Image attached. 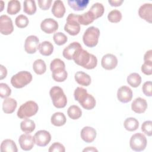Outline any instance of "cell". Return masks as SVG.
I'll list each match as a JSON object with an SVG mask.
<instances>
[{"mask_svg":"<svg viewBox=\"0 0 152 152\" xmlns=\"http://www.w3.org/2000/svg\"><path fill=\"white\" fill-rule=\"evenodd\" d=\"M75 63L87 69H94L97 64V59L82 48L78 50L73 58Z\"/></svg>","mask_w":152,"mask_h":152,"instance_id":"6da1fadb","label":"cell"},{"mask_svg":"<svg viewBox=\"0 0 152 152\" xmlns=\"http://www.w3.org/2000/svg\"><path fill=\"white\" fill-rule=\"evenodd\" d=\"M74 96L75 100L79 102L81 106L86 110L93 109L96 106L94 97L88 94L86 89L78 87L74 91Z\"/></svg>","mask_w":152,"mask_h":152,"instance_id":"7a4b0ae2","label":"cell"},{"mask_svg":"<svg viewBox=\"0 0 152 152\" xmlns=\"http://www.w3.org/2000/svg\"><path fill=\"white\" fill-rule=\"evenodd\" d=\"M49 94L55 107L61 109L65 107L67 103V98L62 88L59 86L52 87L49 91Z\"/></svg>","mask_w":152,"mask_h":152,"instance_id":"3957f363","label":"cell"},{"mask_svg":"<svg viewBox=\"0 0 152 152\" xmlns=\"http://www.w3.org/2000/svg\"><path fill=\"white\" fill-rule=\"evenodd\" d=\"M38 110V104L34 101L28 100L20 106L17 115L20 119H26L35 115Z\"/></svg>","mask_w":152,"mask_h":152,"instance_id":"277c9868","label":"cell"},{"mask_svg":"<svg viewBox=\"0 0 152 152\" xmlns=\"http://www.w3.org/2000/svg\"><path fill=\"white\" fill-rule=\"evenodd\" d=\"M31 74L26 71H20L14 75L11 78L12 86L16 88H21L28 84L32 81Z\"/></svg>","mask_w":152,"mask_h":152,"instance_id":"5b68a950","label":"cell"},{"mask_svg":"<svg viewBox=\"0 0 152 152\" xmlns=\"http://www.w3.org/2000/svg\"><path fill=\"white\" fill-rule=\"evenodd\" d=\"M99 36V29L97 27L91 26L85 31L83 36V40L86 46L93 48L97 45Z\"/></svg>","mask_w":152,"mask_h":152,"instance_id":"8992f818","label":"cell"},{"mask_svg":"<svg viewBox=\"0 0 152 152\" xmlns=\"http://www.w3.org/2000/svg\"><path fill=\"white\" fill-rule=\"evenodd\" d=\"M78 15L71 13L66 18V23L64 26V30L71 36L77 35L80 31V25L78 23Z\"/></svg>","mask_w":152,"mask_h":152,"instance_id":"52a82bcc","label":"cell"},{"mask_svg":"<svg viewBox=\"0 0 152 152\" xmlns=\"http://www.w3.org/2000/svg\"><path fill=\"white\" fill-rule=\"evenodd\" d=\"M147 144L145 136L140 132L135 133L132 135L129 140V145L131 148L135 151H143Z\"/></svg>","mask_w":152,"mask_h":152,"instance_id":"ba28073f","label":"cell"},{"mask_svg":"<svg viewBox=\"0 0 152 152\" xmlns=\"http://www.w3.org/2000/svg\"><path fill=\"white\" fill-rule=\"evenodd\" d=\"M14 31L11 18L7 15L0 17V32L3 35H9Z\"/></svg>","mask_w":152,"mask_h":152,"instance_id":"9c48e42d","label":"cell"},{"mask_svg":"<svg viewBox=\"0 0 152 152\" xmlns=\"http://www.w3.org/2000/svg\"><path fill=\"white\" fill-rule=\"evenodd\" d=\"M35 144L39 147L46 146L51 140V135L46 130L37 131L34 135Z\"/></svg>","mask_w":152,"mask_h":152,"instance_id":"30bf717a","label":"cell"},{"mask_svg":"<svg viewBox=\"0 0 152 152\" xmlns=\"http://www.w3.org/2000/svg\"><path fill=\"white\" fill-rule=\"evenodd\" d=\"M20 147L24 151H29L33 148L35 144L34 137L29 134H23L21 135L18 139Z\"/></svg>","mask_w":152,"mask_h":152,"instance_id":"8fae6325","label":"cell"},{"mask_svg":"<svg viewBox=\"0 0 152 152\" xmlns=\"http://www.w3.org/2000/svg\"><path fill=\"white\" fill-rule=\"evenodd\" d=\"M39 45V39L36 36L31 35L28 36L25 40L24 49L29 54L34 53L38 49Z\"/></svg>","mask_w":152,"mask_h":152,"instance_id":"7c38bea8","label":"cell"},{"mask_svg":"<svg viewBox=\"0 0 152 152\" xmlns=\"http://www.w3.org/2000/svg\"><path fill=\"white\" fill-rule=\"evenodd\" d=\"M118 62V59L115 55L111 53H107L102 57L101 65L104 69L106 70H112L116 67Z\"/></svg>","mask_w":152,"mask_h":152,"instance_id":"4fadbf2b","label":"cell"},{"mask_svg":"<svg viewBox=\"0 0 152 152\" xmlns=\"http://www.w3.org/2000/svg\"><path fill=\"white\" fill-rule=\"evenodd\" d=\"M58 22L53 18H46L40 23L41 30L47 34H52L58 28Z\"/></svg>","mask_w":152,"mask_h":152,"instance_id":"5bb4252c","label":"cell"},{"mask_svg":"<svg viewBox=\"0 0 152 152\" xmlns=\"http://www.w3.org/2000/svg\"><path fill=\"white\" fill-rule=\"evenodd\" d=\"M117 98L122 103H126L129 102L132 98V90L126 86L121 87L117 91Z\"/></svg>","mask_w":152,"mask_h":152,"instance_id":"9a60e30c","label":"cell"},{"mask_svg":"<svg viewBox=\"0 0 152 152\" xmlns=\"http://www.w3.org/2000/svg\"><path fill=\"white\" fill-rule=\"evenodd\" d=\"M81 48V45L78 42H74L70 43L63 50L62 55L65 59L68 60L73 59V58L76 52Z\"/></svg>","mask_w":152,"mask_h":152,"instance_id":"2e32d148","label":"cell"},{"mask_svg":"<svg viewBox=\"0 0 152 152\" xmlns=\"http://www.w3.org/2000/svg\"><path fill=\"white\" fill-rule=\"evenodd\" d=\"M139 16L149 23H152V4L145 3L142 5L138 10Z\"/></svg>","mask_w":152,"mask_h":152,"instance_id":"e0dca14e","label":"cell"},{"mask_svg":"<svg viewBox=\"0 0 152 152\" xmlns=\"http://www.w3.org/2000/svg\"><path fill=\"white\" fill-rule=\"evenodd\" d=\"M97 132L94 128L90 126H84L81 131V138L86 142L90 143L94 141Z\"/></svg>","mask_w":152,"mask_h":152,"instance_id":"ac0fdd59","label":"cell"},{"mask_svg":"<svg viewBox=\"0 0 152 152\" xmlns=\"http://www.w3.org/2000/svg\"><path fill=\"white\" fill-rule=\"evenodd\" d=\"M147 108V101L141 97L134 99L131 104V109L137 113H144Z\"/></svg>","mask_w":152,"mask_h":152,"instance_id":"d6986e66","label":"cell"},{"mask_svg":"<svg viewBox=\"0 0 152 152\" xmlns=\"http://www.w3.org/2000/svg\"><path fill=\"white\" fill-rule=\"evenodd\" d=\"M53 15L58 18H62L65 13V7L62 1L57 0L53 2L52 8Z\"/></svg>","mask_w":152,"mask_h":152,"instance_id":"ffe728a7","label":"cell"},{"mask_svg":"<svg viewBox=\"0 0 152 152\" xmlns=\"http://www.w3.org/2000/svg\"><path fill=\"white\" fill-rule=\"evenodd\" d=\"M17 106V101L13 98H5L2 103V110L5 113L10 114L13 113L15 111Z\"/></svg>","mask_w":152,"mask_h":152,"instance_id":"44dd1931","label":"cell"},{"mask_svg":"<svg viewBox=\"0 0 152 152\" xmlns=\"http://www.w3.org/2000/svg\"><path fill=\"white\" fill-rule=\"evenodd\" d=\"M74 78L78 84L83 86H88L91 82L90 76L83 71L77 72L75 74Z\"/></svg>","mask_w":152,"mask_h":152,"instance_id":"7402d4cb","label":"cell"},{"mask_svg":"<svg viewBox=\"0 0 152 152\" xmlns=\"http://www.w3.org/2000/svg\"><path fill=\"white\" fill-rule=\"evenodd\" d=\"M52 72V78L56 82H63L68 77V73L65 70V68H58L53 71Z\"/></svg>","mask_w":152,"mask_h":152,"instance_id":"603a6c76","label":"cell"},{"mask_svg":"<svg viewBox=\"0 0 152 152\" xmlns=\"http://www.w3.org/2000/svg\"><path fill=\"white\" fill-rule=\"evenodd\" d=\"M1 152H17L18 149L14 141L10 139H5L2 141L0 147Z\"/></svg>","mask_w":152,"mask_h":152,"instance_id":"cb8c5ba5","label":"cell"},{"mask_svg":"<svg viewBox=\"0 0 152 152\" xmlns=\"http://www.w3.org/2000/svg\"><path fill=\"white\" fill-rule=\"evenodd\" d=\"M89 3L88 0H68L69 6L75 11H83L87 8Z\"/></svg>","mask_w":152,"mask_h":152,"instance_id":"d4e9b609","label":"cell"},{"mask_svg":"<svg viewBox=\"0 0 152 152\" xmlns=\"http://www.w3.org/2000/svg\"><path fill=\"white\" fill-rule=\"evenodd\" d=\"M50 121L52 125L56 126H61L65 124L66 119L65 115L62 112L54 113L50 118Z\"/></svg>","mask_w":152,"mask_h":152,"instance_id":"484cf974","label":"cell"},{"mask_svg":"<svg viewBox=\"0 0 152 152\" xmlns=\"http://www.w3.org/2000/svg\"><path fill=\"white\" fill-rule=\"evenodd\" d=\"M38 49L41 55L49 56L53 52V46L49 41H44L39 44Z\"/></svg>","mask_w":152,"mask_h":152,"instance_id":"4316f807","label":"cell"},{"mask_svg":"<svg viewBox=\"0 0 152 152\" xmlns=\"http://www.w3.org/2000/svg\"><path fill=\"white\" fill-rule=\"evenodd\" d=\"M88 11L90 12V13L94 17V19L96 20L103 15L104 12V8L102 4L96 2L91 7Z\"/></svg>","mask_w":152,"mask_h":152,"instance_id":"83f0119b","label":"cell"},{"mask_svg":"<svg viewBox=\"0 0 152 152\" xmlns=\"http://www.w3.org/2000/svg\"><path fill=\"white\" fill-rule=\"evenodd\" d=\"M35 128L36 125L34 122L33 120L27 118L25 119L20 124V128L21 131L27 134H30L33 132Z\"/></svg>","mask_w":152,"mask_h":152,"instance_id":"f1b7e54d","label":"cell"},{"mask_svg":"<svg viewBox=\"0 0 152 152\" xmlns=\"http://www.w3.org/2000/svg\"><path fill=\"white\" fill-rule=\"evenodd\" d=\"M124 125L126 130L128 131H134L137 130L139 127V122L138 120L134 118H126L124 122Z\"/></svg>","mask_w":152,"mask_h":152,"instance_id":"f546056e","label":"cell"},{"mask_svg":"<svg viewBox=\"0 0 152 152\" xmlns=\"http://www.w3.org/2000/svg\"><path fill=\"white\" fill-rule=\"evenodd\" d=\"M21 10V4L19 1L12 0L8 2L7 13L10 15H15L17 14Z\"/></svg>","mask_w":152,"mask_h":152,"instance_id":"4dcf8cb0","label":"cell"},{"mask_svg":"<svg viewBox=\"0 0 152 152\" xmlns=\"http://www.w3.org/2000/svg\"><path fill=\"white\" fill-rule=\"evenodd\" d=\"M33 69L37 75H42L46 71V65L44 61L41 59H36L33 64Z\"/></svg>","mask_w":152,"mask_h":152,"instance_id":"1f68e13d","label":"cell"},{"mask_svg":"<svg viewBox=\"0 0 152 152\" xmlns=\"http://www.w3.org/2000/svg\"><path fill=\"white\" fill-rule=\"evenodd\" d=\"M36 5L33 0H26L23 2V11L28 15H33L36 12Z\"/></svg>","mask_w":152,"mask_h":152,"instance_id":"d6a6232c","label":"cell"},{"mask_svg":"<svg viewBox=\"0 0 152 152\" xmlns=\"http://www.w3.org/2000/svg\"><path fill=\"white\" fill-rule=\"evenodd\" d=\"M127 83L132 87H138L141 83V77L140 75L136 72L130 74L126 79Z\"/></svg>","mask_w":152,"mask_h":152,"instance_id":"836d02e7","label":"cell"},{"mask_svg":"<svg viewBox=\"0 0 152 152\" xmlns=\"http://www.w3.org/2000/svg\"><path fill=\"white\" fill-rule=\"evenodd\" d=\"M67 113L68 116L73 119L76 120L79 119L82 115V110L77 105H71L67 110Z\"/></svg>","mask_w":152,"mask_h":152,"instance_id":"e575fe53","label":"cell"},{"mask_svg":"<svg viewBox=\"0 0 152 152\" xmlns=\"http://www.w3.org/2000/svg\"><path fill=\"white\" fill-rule=\"evenodd\" d=\"M94 18L93 15L88 11L85 13H83L81 15H78V23L84 26H87L93 22Z\"/></svg>","mask_w":152,"mask_h":152,"instance_id":"d590c367","label":"cell"},{"mask_svg":"<svg viewBox=\"0 0 152 152\" xmlns=\"http://www.w3.org/2000/svg\"><path fill=\"white\" fill-rule=\"evenodd\" d=\"M107 19L110 22L113 23H119L122 19V14L118 10H112L107 15Z\"/></svg>","mask_w":152,"mask_h":152,"instance_id":"8d00e7d4","label":"cell"},{"mask_svg":"<svg viewBox=\"0 0 152 152\" xmlns=\"http://www.w3.org/2000/svg\"><path fill=\"white\" fill-rule=\"evenodd\" d=\"M53 39L55 43L58 46L63 45L68 41L67 36L62 32H57L55 33L53 36Z\"/></svg>","mask_w":152,"mask_h":152,"instance_id":"74e56055","label":"cell"},{"mask_svg":"<svg viewBox=\"0 0 152 152\" xmlns=\"http://www.w3.org/2000/svg\"><path fill=\"white\" fill-rule=\"evenodd\" d=\"M15 23L17 27L23 28L26 27L28 26L29 23V20L26 15L23 14H20L16 17L15 20Z\"/></svg>","mask_w":152,"mask_h":152,"instance_id":"f35d334b","label":"cell"},{"mask_svg":"<svg viewBox=\"0 0 152 152\" xmlns=\"http://www.w3.org/2000/svg\"><path fill=\"white\" fill-rule=\"evenodd\" d=\"M11 94V89L6 84L4 83H0V96L1 98H7Z\"/></svg>","mask_w":152,"mask_h":152,"instance_id":"ab89813d","label":"cell"},{"mask_svg":"<svg viewBox=\"0 0 152 152\" xmlns=\"http://www.w3.org/2000/svg\"><path fill=\"white\" fill-rule=\"evenodd\" d=\"M141 131L148 136L152 135V122L151 121H146L144 122L141 125Z\"/></svg>","mask_w":152,"mask_h":152,"instance_id":"60d3db41","label":"cell"},{"mask_svg":"<svg viewBox=\"0 0 152 152\" xmlns=\"http://www.w3.org/2000/svg\"><path fill=\"white\" fill-rule=\"evenodd\" d=\"M61 67L65 68V65L64 62L59 58H55L50 62V69L51 71L56 68H61Z\"/></svg>","mask_w":152,"mask_h":152,"instance_id":"b9f144b4","label":"cell"},{"mask_svg":"<svg viewBox=\"0 0 152 152\" xmlns=\"http://www.w3.org/2000/svg\"><path fill=\"white\" fill-rule=\"evenodd\" d=\"M152 83L150 81H146L144 83L142 87V90L143 93L148 97H151L152 96Z\"/></svg>","mask_w":152,"mask_h":152,"instance_id":"7bdbcfd3","label":"cell"},{"mask_svg":"<svg viewBox=\"0 0 152 152\" xmlns=\"http://www.w3.org/2000/svg\"><path fill=\"white\" fill-rule=\"evenodd\" d=\"M48 151L49 152H54V151H59V152H65V148L64 145L62 144L56 142L53 143L49 147Z\"/></svg>","mask_w":152,"mask_h":152,"instance_id":"ee69618b","label":"cell"},{"mask_svg":"<svg viewBox=\"0 0 152 152\" xmlns=\"http://www.w3.org/2000/svg\"><path fill=\"white\" fill-rule=\"evenodd\" d=\"M141 71L147 75L152 74V62H144L141 66Z\"/></svg>","mask_w":152,"mask_h":152,"instance_id":"f6af8a7d","label":"cell"},{"mask_svg":"<svg viewBox=\"0 0 152 152\" xmlns=\"http://www.w3.org/2000/svg\"><path fill=\"white\" fill-rule=\"evenodd\" d=\"M38 4L42 10H48L51 6L52 0H38Z\"/></svg>","mask_w":152,"mask_h":152,"instance_id":"bcb514c9","label":"cell"},{"mask_svg":"<svg viewBox=\"0 0 152 152\" xmlns=\"http://www.w3.org/2000/svg\"><path fill=\"white\" fill-rule=\"evenodd\" d=\"M7 68L2 65H0V80H3L7 77Z\"/></svg>","mask_w":152,"mask_h":152,"instance_id":"7dc6e473","label":"cell"},{"mask_svg":"<svg viewBox=\"0 0 152 152\" xmlns=\"http://www.w3.org/2000/svg\"><path fill=\"white\" fill-rule=\"evenodd\" d=\"M144 62H152V50H149L145 52L144 56Z\"/></svg>","mask_w":152,"mask_h":152,"instance_id":"c3c4849f","label":"cell"},{"mask_svg":"<svg viewBox=\"0 0 152 152\" xmlns=\"http://www.w3.org/2000/svg\"><path fill=\"white\" fill-rule=\"evenodd\" d=\"M109 4L112 7H119L124 2L123 0H109Z\"/></svg>","mask_w":152,"mask_h":152,"instance_id":"681fc988","label":"cell"},{"mask_svg":"<svg viewBox=\"0 0 152 152\" xmlns=\"http://www.w3.org/2000/svg\"><path fill=\"white\" fill-rule=\"evenodd\" d=\"M83 151H97L98 150L94 147H88L84 148Z\"/></svg>","mask_w":152,"mask_h":152,"instance_id":"f907efd6","label":"cell"},{"mask_svg":"<svg viewBox=\"0 0 152 152\" xmlns=\"http://www.w3.org/2000/svg\"><path fill=\"white\" fill-rule=\"evenodd\" d=\"M1 8L0 10V12H1L3 10V7H4V2L2 1H1Z\"/></svg>","mask_w":152,"mask_h":152,"instance_id":"816d5d0a","label":"cell"}]
</instances>
